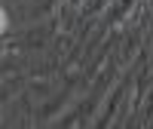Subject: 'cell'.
<instances>
[{"label": "cell", "instance_id": "obj_1", "mask_svg": "<svg viewBox=\"0 0 153 129\" xmlns=\"http://www.w3.org/2000/svg\"><path fill=\"white\" fill-rule=\"evenodd\" d=\"M6 25H9V19H6V12H3V6H0V34L6 31Z\"/></svg>", "mask_w": 153, "mask_h": 129}]
</instances>
